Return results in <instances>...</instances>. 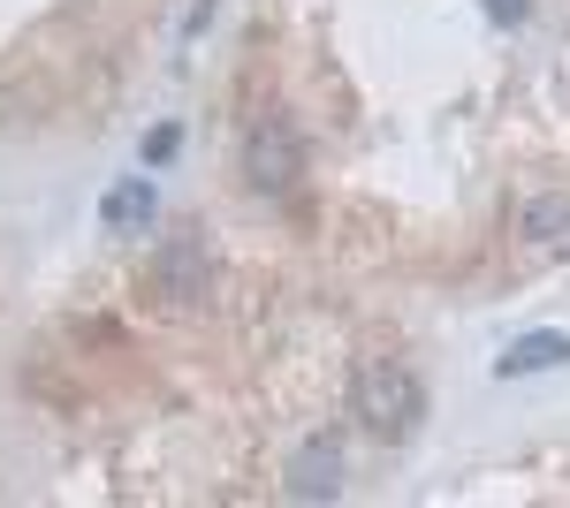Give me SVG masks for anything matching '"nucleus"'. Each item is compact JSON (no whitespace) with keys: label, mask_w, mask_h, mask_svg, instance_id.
Returning <instances> with one entry per match:
<instances>
[{"label":"nucleus","mask_w":570,"mask_h":508,"mask_svg":"<svg viewBox=\"0 0 570 508\" xmlns=\"http://www.w3.org/2000/svg\"><path fill=\"white\" fill-rule=\"evenodd\" d=\"M351 410L365 432H381V440H411L419 418H426V387L411 365H395V357H373V365H357L351 380Z\"/></svg>","instance_id":"obj_1"},{"label":"nucleus","mask_w":570,"mask_h":508,"mask_svg":"<svg viewBox=\"0 0 570 508\" xmlns=\"http://www.w3.org/2000/svg\"><path fill=\"white\" fill-rule=\"evenodd\" d=\"M244 175H252V190H266V198L297 190V175H305V145H297L289 114H266V122L252 129V145H244Z\"/></svg>","instance_id":"obj_2"},{"label":"nucleus","mask_w":570,"mask_h":508,"mask_svg":"<svg viewBox=\"0 0 570 508\" xmlns=\"http://www.w3.org/2000/svg\"><path fill=\"white\" fill-rule=\"evenodd\" d=\"M282 486H289V501H335V494H343V448H335L327 432H312L305 448L289 456Z\"/></svg>","instance_id":"obj_3"},{"label":"nucleus","mask_w":570,"mask_h":508,"mask_svg":"<svg viewBox=\"0 0 570 508\" xmlns=\"http://www.w3.org/2000/svg\"><path fill=\"white\" fill-rule=\"evenodd\" d=\"M570 357V335H525V341H510L502 357H494V372L502 380H525V372H548V365H563Z\"/></svg>","instance_id":"obj_4"},{"label":"nucleus","mask_w":570,"mask_h":508,"mask_svg":"<svg viewBox=\"0 0 570 508\" xmlns=\"http://www.w3.org/2000/svg\"><path fill=\"white\" fill-rule=\"evenodd\" d=\"M198 281H206L198 243H190V236H183V243H168V251H160V289H168L176 303H190V297H198Z\"/></svg>","instance_id":"obj_5"},{"label":"nucleus","mask_w":570,"mask_h":508,"mask_svg":"<svg viewBox=\"0 0 570 508\" xmlns=\"http://www.w3.org/2000/svg\"><path fill=\"white\" fill-rule=\"evenodd\" d=\"M525 236H532V243H563V236H570V190L532 198V206H525Z\"/></svg>","instance_id":"obj_6"},{"label":"nucleus","mask_w":570,"mask_h":508,"mask_svg":"<svg viewBox=\"0 0 570 508\" xmlns=\"http://www.w3.org/2000/svg\"><path fill=\"white\" fill-rule=\"evenodd\" d=\"M137 220H153V182H145V175H130V182L107 198V228H137Z\"/></svg>","instance_id":"obj_7"},{"label":"nucleus","mask_w":570,"mask_h":508,"mask_svg":"<svg viewBox=\"0 0 570 508\" xmlns=\"http://www.w3.org/2000/svg\"><path fill=\"white\" fill-rule=\"evenodd\" d=\"M176 145H183V129H176V122H168V129H153V137H145V168L176 160Z\"/></svg>","instance_id":"obj_8"},{"label":"nucleus","mask_w":570,"mask_h":508,"mask_svg":"<svg viewBox=\"0 0 570 508\" xmlns=\"http://www.w3.org/2000/svg\"><path fill=\"white\" fill-rule=\"evenodd\" d=\"M525 8H532V0H487V16H494V23H518Z\"/></svg>","instance_id":"obj_9"}]
</instances>
